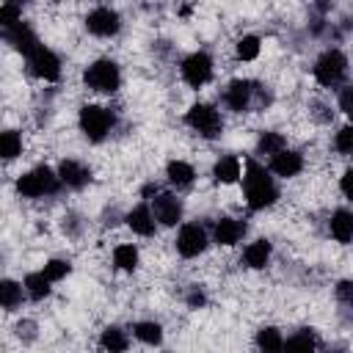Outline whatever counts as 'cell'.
<instances>
[{
  "instance_id": "obj_33",
  "label": "cell",
  "mask_w": 353,
  "mask_h": 353,
  "mask_svg": "<svg viewBox=\"0 0 353 353\" xmlns=\"http://www.w3.org/2000/svg\"><path fill=\"white\" fill-rule=\"evenodd\" d=\"M334 146H336V152H339V154L353 157V124L342 127V130L334 135Z\"/></svg>"
},
{
  "instance_id": "obj_38",
  "label": "cell",
  "mask_w": 353,
  "mask_h": 353,
  "mask_svg": "<svg viewBox=\"0 0 353 353\" xmlns=\"http://www.w3.org/2000/svg\"><path fill=\"white\" fill-rule=\"evenodd\" d=\"M204 301H207V298H204V292H201L199 287H193V290H190V295H188V306L199 309V306H204Z\"/></svg>"
},
{
  "instance_id": "obj_31",
  "label": "cell",
  "mask_w": 353,
  "mask_h": 353,
  "mask_svg": "<svg viewBox=\"0 0 353 353\" xmlns=\"http://www.w3.org/2000/svg\"><path fill=\"white\" fill-rule=\"evenodd\" d=\"M19 22H22V8L17 3H3L0 6V28L8 30L14 25H19Z\"/></svg>"
},
{
  "instance_id": "obj_2",
  "label": "cell",
  "mask_w": 353,
  "mask_h": 353,
  "mask_svg": "<svg viewBox=\"0 0 353 353\" xmlns=\"http://www.w3.org/2000/svg\"><path fill=\"white\" fill-rule=\"evenodd\" d=\"M58 174H52V168L47 165H39V168H30L28 174H22L17 179V193L25 196V199H41V196H50L58 190Z\"/></svg>"
},
{
  "instance_id": "obj_32",
  "label": "cell",
  "mask_w": 353,
  "mask_h": 353,
  "mask_svg": "<svg viewBox=\"0 0 353 353\" xmlns=\"http://www.w3.org/2000/svg\"><path fill=\"white\" fill-rule=\"evenodd\" d=\"M259 55V39L256 36H243V39H237V58H243V61H254Z\"/></svg>"
},
{
  "instance_id": "obj_4",
  "label": "cell",
  "mask_w": 353,
  "mask_h": 353,
  "mask_svg": "<svg viewBox=\"0 0 353 353\" xmlns=\"http://www.w3.org/2000/svg\"><path fill=\"white\" fill-rule=\"evenodd\" d=\"M77 121H80L83 135H85L88 141H94V143L105 141L108 132L113 130V113H110L108 108H102V105H83Z\"/></svg>"
},
{
  "instance_id": "obj_16",
  "label": "cell",
  "mask_w": 353,
  "mask_h": 353,
  "mask_svg": "<svg viewBox=\"0 0 353 353\" xmlns=\"http://www.w3.org/2000/svg\"><path fill=\"white\" fill-rule=\"evenodd\" d=\"M212 234H215V243H218V245H234V243H240V237L245 234V223L237 221V218L223 215V218L215 221Z\"/></svg>"
},
{
  "instance_id": "obj_17",
  "label": "cell",
  "mask_w": 353,
  "mask_h": 353,
  "mask_svg": "<svg viewBox=\"0 0 353 353\" xmlns=\"http://www.w3.org/2000/svg\"><path fill=\"white\" fill-rule=\"evenodd\" d=\"M127 226L135 232V234H141V237H152L154 234V212H152V207H146V204H138V207H132L130 212H127Z\"/></svg>"
},
{
  "instance_id": "obj_34",
  "label": "cell",
  "mask_w": 353,
  "mask_h": 353,
  "mask_svg": "<svg viewBox=\"0 0 353 353\" xmlns=\"http://www.w3.org/2000/svg\"><path fill=\"white\" fill-rule=\"evenodd\" d=\"M69 270H72V265H69L66 259H50V262L44 265V276H47L50 281H61V279H66Z\"/></svg>"
},
{
  "instance_id": "obj_8",
  "label": "cell",
  "mask_w": 353,
  "mask_h": 353,
  "mask_svg": "<svg viewBox=\"0 0 353 353\" xmlns=\"http://www.w3.org/2000/svg\"><path fill=\"white\" fill-rule=\"evenodd\" d=\"M85 30L94 33V36H102V39L116 36L121 30V17L113 8H108V6H97L85 17Z\"/></svg>"
},
{
  "instance_id": "obj_37",
  "label": "cell",
  "mask_w": 353,
  "mask_h": 353,
  "mask_svg": "<svg viewBox=\"0 0 353 353\" xmlns=\"http://www.w3.org/2000/svg\"><path fill=\"white\" fill-rule=\"evenodd\" d=\"M339 188H342L345 199H350V201H353V168H347V171L342 174V179H339Z\"/></svg>"
},
{
  "instance_id": "obj_39",
  "label": "cell",
  "mask_w": 353,
  "mask_h": 353,
  "mask_svg": "<svg viewBox=\"0 0 353 353\" xmlns=\"http://www.w3.org/2000/svg\"><path fill=\"white\" fill-rule=\"evenodd\" d=\"M328 353H345V350H342V347H331Z\"/></svg>"
},
{
  "instance_id": "obj_6",
  "label": "cell",
  "mask_w": 353,
  "mask_h": 353,
  "mask_svg": "<svg viewBox=\"0 0 353 353\" xmlns=\"http://www.w3.org/2000/svg\"><path fill=\"white\" fill-rule=\"evenodd\" d=\"M347 72V58L342 50H325L317 61H314V80L320 85H336Z\"/></svg>"
},
{
  "instance_id": "obj_3",
  "label": "cell",
  "mask_w": 353,
  "mask_h": 353,
  "mask_svg": "<svg viewBox=\"0 0 353 353\" xmlns=\"http://www.w3.org/2000/svg\"><path fill=\"white\" fill-rule=\"evenodd\" d=\"M83 80L91 91H99V94H113L119 85H121V72L116 66V61H108V58H99L94 61L85 72H83Z\"/></svg>"
},
{
  "instance_id": "obj_10",
  "label": "cell",
  "mask_w": 353,
  "mask_h": 353,
  "mask_svg": "<svg viewBox=\"0 0 353 353\" xmlns=\"http://www.w3.org/2000/svg\"><path fill=\"white\" fill-rule=\"evenodd\" d=\"M204 248H207V232H204V226L185 223L179 229V234H176V251L190 259V256H199Z\"/></svg>"
},
{
  "instance_id": "obj_30",
  "label": "cell",
  "mask_w": 353,
  "mask_h": 353,
  "mask_svg": "<svg viewBox=\"0 0 353 353\" xmlns=\"http://www.w3.org/2000/svg\"><path fill=\"white\" fill-rule=\"evenodd\" d=\"M19 152H22V138H19V132L6 130V132L0 135V154H3L6 160H14Z\"/></svg>"
},
{
  "instance_id": "obj_13",
  "label": "cell",
  "mask_w": 353,
  "mask_h": 353,
  "mask_svg": "<svg viewBox=\"0 0 353 353\" xmlns=\"http://www.w3.org/2000/svg\"><path fill=\"white\" fill-rule=\"evenodd\" d=\"M3 39H6L14 50H19L25 58L39 47V39H36V33H33V28H30L28 22H19V25H14V28L3 30Z\"/></svg>"
},
{
  "instance_id": "obj_22",
  "label": "cell",
  "mask_w": 353,
  "mask_h": 353,
  "mask_svg": "<svg viewBox=\"0 0 353 353\" xmlns=\"http://www.w3.org/2000/svg\"><path fill=\"white\" fill-rule=\"evenodd\" d=\"M270 243L268 240H254V243H248V248L243 251V259H245V265L251 268V270H259V268H265L268 262H270Z\"/></svg>"
},
{
  "instance_id": "obj_21",
  "label": "cell",
  "mask_w": 353,
  "mask_h": 353,
  "mask_svg": "<svg viewBox=\"0 0 353 353\" xmlns=\"http://www.w3.org/2000/svg\"><path fill=\"white\" fill-rule=\"evenodd\" d=\"M165 176H168V182H171L174 188H188V185H193L196 171H193V165L185 163V160H171V163L165 165Z\"/></svg>"
},
{
  "instance_id": "obj_11",
  "label": "cell",
  "mask_w": 353,
  "mask_h": 353,
  "mask_svg": "<svg viewBox=\"0 0 353 353\" xmlns=\"http://www.w3.org/2000/svg\"><path fill=\"white\" fill-rule=\"evenodd\" d=\"M152 212H154V221L157 223L176 226L182 221V201L174 193H157L152 199Z\"/></svg>"
},
{
  "instance_id": "obj_35",
  "label": "cell",
  "mask_w": 353,
  "mask_h": 353,
  "mask_svg": "<svg viewBox=\"0 0 353 353\" xmlns=\"http://www.w3.org/2000/svg\"><path fill=\"white\" fill-rule=\"evenodd\" d=\"M339 110L353 119V85L342 88V94H339Z\"/></svg>"
},
{
  "instance_id": "obj_15",
  "label": "cell",
  "mask_w": 353,
  "mask_h": 353,
  "mask_svg": "<svg viewBox=\"0 0 353 353\" xmlns=\"http://www.w3.org/2000/svg\"><path fill=\"white\" fill-rule=\"evenodd\" d=\"M58 179H61L66 188L80 190L83 185H88L91 171H88L80 160H61V165H58Z\"/></svg>"
},
{
  "instance_id": "obj_28",
  "label": "cell",
  "mask_w": 353,
  "mask_h": 353,
  "mask_svg": "<svg viewBox=\"0 0 353 353\" xmlns=\"http://www.w3.org/2000/svg\"><path fill=\"white\" fill-rule=\"evenodd\" d=\"M22 284H17V281H11V279H3V284H0V301H3V309L6 312H14L19 303H22Z\"/></svg>"
},
{
  "instance_id": "obj_14",
  "label": "cell",
  "mask_w": 353,
  "mask_h": 353,
  "mask_svg": "<svg viewBox=\"0 0 353 353\" xmlns=\"http://www.w3.org/2000/svg\"><path fill=\"white\" fill-rule=\"evenodd\" d=\"M301 168H303V157H301L295 149H284V152H279V154L270 157V171H273L276 176L290 179V176L301 174Z\"/></svg>"
},
{
  "instance_id": "obj_5",
  "label": "cell",
  "mask_w": 353,
  "mask_h": 353,
  "mask_svg": "<svg viewBox=\"0 0 353 353\" xmlns=\"http://www.w3.org/2000/svg\"><path fill=\"white\" fill-rule=\"evenodd\" d=\"M185 121L190 130H196L201 138H218L221 130H223V121H221V113L207 105V102H196L190 105V110L185 113Z\"/></svg>"
},
{
  "instance_id": "obj_1",
  "label": "cell",
  "mask_w": 353,
  "mask_h": 353,
  "mask_svg": "<svg viewBox=\"0 0 353 353\" xmlns=\"http://www.w3.org/2000/svg\"><path fill=\"white\" fill-rule=\"evenodd\" d=\"M243 193H245V204L251 210H265L273 207L279 199V188L276 179L270 176V171L265 165H259L256 160L245 163V174H243Z\"/></svg>"
},
{
  "instance_id": "obj_9",
  "label": "cell",
  "mask_w": 353,
  "mask_h": 353,
  "mask_svg": "<svg viewBox=\"0 0 353 353\" xmlns=\"http://www.w3.org/2000/svg\"><path fill=\"white\" fill-rule=\"evenodd\" d=\"M28 66H30V72L36 74V77H41V80H58L61 77V61H58V55L50 50V47H44V44H39L30 55H28Z\"/></svg>"
},
{
  "instance_id": "obj_24",
  "label": "cell",
  "mask_w": 353,
  "mask_h": 353,
  "mask_svg": "<svg viewBox=\"0 0 353 353\" xmlns=\"http://www.w3.org/2000/svg\"><path fill=\"white\" fill-rule=\"evenodd\" d=\"M52 281L44 276V270H39V273H28L25 276V281H22V287H25V292L33 298V301H44L47 295H50V287Z\"/></svg>"
},
{
  "instance_id": "obj_23",
  "label": "cell",
  "mask_w": 353,
  "mask_h": 353,
  "mask_svg": "<svg viewBox=\"0 0 353 353\" xmlns=\"http://www.w3.org/2000/svg\"><path fill=\"white\" fill-rule=\"evenodd\" d=\"M256 347H259V353H281V350H284V336H281V331L273 328V325L259 328V331H256Z\"/></svg>"
},
{
  "instance_id": "obj_36",
  "label": "cell",
  "mask_w": 353,
  "mask_h": 353,
  "mask_svg": "<svg viewBox=\"0 0 353 353\" xmlns=\"http://www.w3.org/2000/svg\"><path fill=\"white\" fill-rule=\"evenodd\" d=\"M336 298L342 303H353V281H339L336 284Z\"/></svg>"
},
{
  "instance_id": "obj_27",
  "label": "cell",
  "mask_w": 353,
  "mask_h": 353,
  "mask_svg": "<svg viewBox=\"0 0 353 353\" xmlns=\"http://www.w3.org/2000/svg\"><path fill=\"white\" fill-rule=\"evenodd\" d=\"M132 334H135V339H141L143 345H160V342H163V328H160V323H154V320H141V323H135V325H132Z\"/></svg>"
},
{
  "instance_id": "obj_19",
  "label": "cell",
  "mask_w": 353,
  "mask_h": 353,
  "mask_svg": "<svg viewBox=\"0 0 353 353\" xmlns=\"http://www.w3.org/2000/svg\"><path fill=\"white\" fill-rule=\"evenodd\" d=\"M314 350H317L314 331L301 328V331H295L292 336L284 339V350H281V353H314Z\"/></svg>"
},
{
  "instance_id": "obj_18",
  "label": "cell",
  "mask_w": 353,
  "mask_h": 353,
  "mask_svg": "<svg viewBox=\"0 0 353 353\" xmlns=\"http://www.w3.org/2000/svg\"><path fill=\"white\" fill-rule=\"evenodd\" d=\"M328 229H331V237L336 243H350L353 240V212L350 210H336L328 221Z\"/></svg>"
},
{
  "instance_id": "obj_7",
  "label": "cell",
  "mask_w": 353,
  "mask_h": 353,
  "mask_svg": "<svg viewBox=\"0 0 353 353\" xmlns=\"http://www.w3.org/2000/svg\"><path fill=\"white\" fill-rule=\"evenodd\" d=\"M179 72H182V80H185L190 88H201V85L210 83V77H212V58H210L207 52H190V55L182 61Z\"/></svg>"
},
{
  "instance_id": "obj_12",
  "label": "cell",
  "mask_w": 353,
  "mask_h": 353,
  "mask_svg": "<svg viewBox=\"0 0 353 353\" xmlns=\"http://www.w3.org/2000/svg\"><path fill=\"white\" fill-rule=\"evenodd\" d=\"M254 94H256V85L248 83V80H232L223 91V102L234 110V113H243L254 105Z\"/></svg>"
},
{
  "instance_id": "obj_25",
  "label": "cell",
  "mask_w": 353,
  "mask_h": 353,
  "mask_svg": "<svg viewBox=\"0 0 353 353\" xmlns=\"http://www.w3.org/2000/svg\"><path fill=\"white\" fill-rule=\"evenodd\" d=\"M113 265L124 273H132L138 268V248L132 243H121L113 248Z\"/></svg>"
},
{
  "instance_id": "obj_29",
  "label": "cell",
  "mask_w": 353,
  "mask_h": 353,
  "mask_svg": "<svg viewBox=\"0 0 353 353\" xmlns=\"http://www.w3.org/2000/svg\"><path fill=\"white\" fill-rule=\"evenodd\" d=\"M287 149V143H284V138L279 135V132H273V130H265L262 135H259V141H256V152L259 154H279V152H284Z\"/></svg>"
},
{
  "instance_id": "obj_20",
  "label": "cell",
  "mask_w": 353,
  "mask_h": 353,
  "mask_svg": "<svg viewBox=\"0 0 353 353\" xmlns=\"http://www.w3.org/2000/svg\"><path fill=\"white\" fill-rule=\"evenodd\" d=\"M212 176H215V182H221V185L237 182V179H240V160H237L234 154L221 157V160L212 165Z\"/></svg>"
},
{
  "instance_id": "obj_26",
  "label": "cell",
  "mask_w": 353,
  "mask_h": 353,
  "mask_svg": "<svg viewBox=\"0 0 353 353\" xmlns=\"http://www.w3.org/2000/svg\"><path fill=\"white\" fill-rule=\"evenodd\" d=\"M99 345H102L108 353H124L127 345H130V339H127V334H124L119 325H108V328L102 331V336H99Z\"/></svg>"
}]
</instances>
